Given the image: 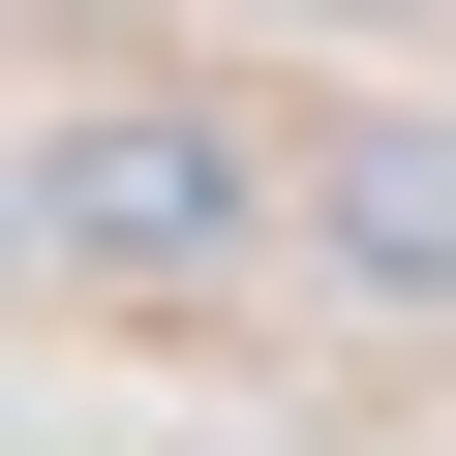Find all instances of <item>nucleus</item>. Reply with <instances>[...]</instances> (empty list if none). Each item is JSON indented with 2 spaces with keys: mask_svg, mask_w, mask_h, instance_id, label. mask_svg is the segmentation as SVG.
<instances>
[{
  "mask_svg": "<svg viewBox=\"0 0 456 456\" xmlns=\"http://www.w3.org/2000/svg\"><path fill=\"white\" fill-rule=\"evenodd\" d=\"M244 213H274V152L213 92H61L31 122V244H92V274H213Z\"/></svg>",
  "mask_w": 456,
  "mask_h": 456,
  "instance_id": "1",
  "label": "nucleus"
},
{
  "mask_svg": "<svg viewBox=\"0 0 456 456\" xmlns=\"http://www.w3.org/2000/svg\"><path fill=\"white\" fill-rule=\"evenodd\" d=\"M305 244H335L365 305H456V122H426V92H365V122H305Z\"/></svg>",
  "mask_w": 456,
  "mask_h": 456,
  "instance_id": "2",
  "label": "nucleus"
}]
</instances>
